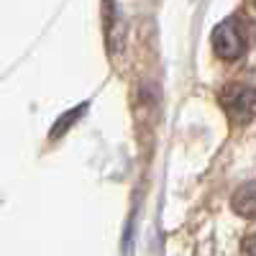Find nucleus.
<instances>
[{"label":"nucleus","instance_id":"f257e3e1","mask_svg":"<svg viewBox=\"0 0 256 256\" xmlns=\"http://www.w3.org/2000/svg\"><path fill=\"white\" fill-rule=\"evenodd\" d=\"M212 49H216L220 59H228V62L244 56L246 34H244V26L238 18H226L223 24L216 26V31H212Z\"/></svg>","mask_w":256,"mask_h":256},{"label":"nucleus","instance_id":"f03ea898","mask_svg":"<svg viewBox=\"0 0 256 256\" xmlns=\"http://www.w3.org/2000/svg\"><path fill=\"white\" fill-rule=\"evenodd\" d=\"M220 102L233 123H248L256 116V90L248 84H228L220 92Z\"/></svg>","mask_w":256,"mask_h":256},{"label":"nucleus","instance_id":"7ed1b4c3","mask_svg":"<svg viewBox=\"0 0 256 256\" xmlns=\"http://www.w3.org/2000/svg\"><path fill=\"white\" fill-rule=\"evenodd\" d=\"M233 210L244 218H254L256 216V182H246L233 192Z\"/></svg>","mask_w":256,"mask_h":256},{"label":"nucleus","instance_id":"20e7f679","mask_svg":"<svg viewBox=\"0 0 256 256\" xmlns=\"http://www.w3.org/2000/svg\"><path fill=\"white\" fill-rule=\"evenodd\" d=\"M244 256H256V233L246 236V241H244Z\"/></svg>","mask_w":256,"mask_h":256}]
</instances>
